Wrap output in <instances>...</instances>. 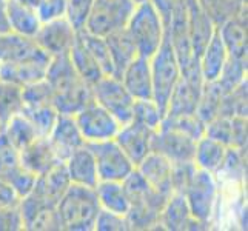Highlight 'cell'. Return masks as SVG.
Returning <instances> with one entry per match:
<instances>
[{
  "label": "cell",
  "mask_w": 248,
  "mask_h": 231,
  "mask_svg": "<svg viewBox=\"0 0 248 231\" xmlns=\"http://www.w3.org/2000/svg\"><path fill=\"white\" fill-rule=\"evenodd\" d=\"M45 82L59 113L76 114L93 100V88L74 70L70 56L51 59L45 74Z\"/></svg>",
  "instance_id": "cell-1"
},
{
  "label": "cell",
  "mask_w": 248,
  "mask_h": 231,
  "mask_svg": "<svg viewBox=\"0 0 248 231\" xmlns=\"http://www.w3.org/2000/svg\"><path fill=\"white\" fill-rule=\"evenodd\" d=\"M130 202V210L126 213L131 230H153L157 228L160 211L168 198L155 191L134 168L122 182Z\"/></svg>",
  "instance_id": "cell-2"
},
{
  "label": "cell",
  "mask_w": 248,
  "mask_h": 231,
  "mask_svg": "<svg viewBox=\"0 0 248 231\" xmlns=\"http://www.w3.org/2000/svg\"><path fill=\"white\" fill-rule=\"evenodd\" d=\"M100 203L94 188L71 184L57 202V213L65 231H94Z\"/></svg>",
  "instance_id": "cell-3"
},
{
  "label": "cell",
  "mask_w": 248,
  "mask_h": 231,
  "mask_svg": "<svg viewBox=\"0 0 248 231\" xmlns=\"http://www.w3.org/2000/svg\"><path fill=\"white\" fill-rule=\"evenodd\" d=\"M126 32L134 42L138 54L150 59L160 48L165 39L162 19L150 0L138 3L125 25Z\"/></svg>",
  "instance_id": "cell-4"
},
{
  "label": "cell",
  "mask_w": 248,
  "mask_h": 231,
  "mask_svg": "<svg viewBox=\"0 0 248 231\" xmlns=\"http://www.w3.org/2000/svg\"><path fill=\"white\" fill-rule=\"evenodd\" d=\"M151 79H153V100L165 116V109L168 105V99L171 91L181 77V66H179L174 49L168 42L167 36L162 42L160 48L150 57Z\"/></svg>",
  "instance_id": "cell-5"
},
{
  "label": "cell",
  "mask_w": 248,
  "mask_h": 231,
  "mask_svg": "<svg viewBox=\"0 0 248 231\" xmlns=\"http://www.w3.org/2000/svg\"><path fill=\"white\" fill-rule=\"evenodd\" d=\"M136 3L133 0H94L83 30L100 37L125 28Z\"/></svg>",
  "instance_id": "cell-6"
},
{
  "label": "cell",
  "mask_w": 248,
  "mask_h": 231,
  "mask_svg": "<svg viewBox=\"0 0 248 231\" xmlns=\"http://www.w3.org/2000/svg\"><path fill=\"white\" fill-rule=\"evenodd\" d=\"M49 62L51 57L36 46L27 54L0 63V79L16 83L22 88L28 87L45 79Z\"/></svg>",
  "instance_id": "cell-7"
},
{
  "label": "cell",
  "mask_w": 248,
  "mask_h": 231,
  "mask_svg": "<svg viewBox=\"0 0 248 231\" xmlns=\"http://www.w3.org/2000/svg\"><path fill=\"white\" fill-rule=\"evenodd\" d=\"M93 99L104 107L116 121L125 125L131 121L134 97L124 87L122 80L116 76H104L93 85Z\"/></svg>",
  "instance_id": "cell-8"
},
{
  "label": "cell",
  "mask_w": 248,
  "mask_h": 231,
  "mask_svg": "<svg viewBox=\"0 0 248 231\" xmlns=\"http://www.w3.org/2000/svg\"><path fill=\"white\" fill-rule=\"evenodd\" d=\"M203 85L205 80L202 77L199 61H198L194 65L182 71L176 87L171 91V96L168 99V105L165 109V116L196 114Z\"/></svg>",
  "instance_id": "cell-9"
},
{
  "label": "cell",
  "mask_w": 248,
  "mask_h": 231,
  "mask_svg": "<svg viewBox=\"0 0 248 231\" xmlns=\"http://www.w3.org/2000/svg\"><path fill=\"white\" fill-rule=\"evenodd\" d=\"M97 165L99 181H116L124 182L126 176L134 171V164L119 147L114 139L87 142Z\"/></svg>",
  "instance_id": "cell-10"
},
{
  "label": "cell",
  "mask_w": 248,
  "mask_h": 231,
  "mask_svg": "<svg viewBox=\"0 0 248 231\" xmlns=\"http://www.w3.org/2000/svg\"><path fill=\"white\" fill-rule=\"evenodd\" d=\"M219 188L215 174L203 169H196L190 185L185 190L184 196L190 207L191 215L202 224L208 225L215 213Z\"/></svg>",
  "instance_id": "cell-11"
},
{
  "label": "cell",
  "mask_w": 248,
  "mask_h": 231,
  "mask_svg": "<svg viewBox=\"0 0 248 231\" xmlns=\"http://www.w3.org/2000/svg\"><path fill=\"white\" fill-rule=\"evenodd\" d=\"M79 130L83 136L85 142H100L114 139L122 125L116 121L113 114L100 107L96 100L88 102L74 114Z\"/></svg>",
  "instance_id": "cell-12"
},
{
  "label": "cell",
  "mask_w": 248,
  "mask_h": 231,
  "mask_svg": "<svg viewBox=\"0 0 248 231\" xmlns=\"http://www.w3.org/2000/svg\"><path fill=\"white\" fill-rule=\"evenodd\" d=\"M76 39H78V30L65 15L42 22L39 31L32 37L36 45L51 59L70 54Z\"/></svg>",
  "instance_id": "cell-13"
},
{
  "label": "cell",
  "mask_w": 248,
  "mask_h": 231,
  "mask_svg": "<svg viewBox=\"0 0 248 231\" xmlns=\"http://www.w3.org/2000/svg\"><path fill=\"white\" fill-rule=\"evenodd\" d=\"M23 230L28 231H61L57 205L42 199L32 191L19 200Z\"/></svg>",
  "instance_id": "cell-14"
},
{
  "label": "cell",
  "mask_w": 248,
  "mask_h": 231,
  "mask_svg": "<svg viewBox=\"0 0 248 231\" xmlns=\"http://www.w3.org/2000/svg\"><path fill=\"white\" fill-rule=\"evenodd\" d=\"M196 140L177 130L168 126H159L153 134L151 151L167 157L171 164L193 162Z\"/></svg>",
  "instance_id": "cell-15"
},
{
  "label": "cell",
  "mask_w": 248,
  "mask_h": 231,
  "mask_svg": "<svg viewBox=\"0 0 248 231\" xmlns=\"http://www.w3.org/2000/svg\"><path fill=\"white\" fill-rule=\"evenodd\" d=\"M157 228L167 231H191V230H205L208 225L202 224L196 219L184 194L173 193L167 199L164 208L160 211Z\"/></svg>",
  "instance_id": "cell-16"
},
{
  "label": "cell",
  "mask_w": 248,
  "mask_h": 231,
  "mask_svg": "<svg viewBox=\"0 0 248 231\" xmlns=\"http://www.w3.org/2000/svg\"><path fill=\"white\" fill-rule=\"evenodd\" d=\"M153 134H155L153 130H148L139 123L128 122L119 128L114 140L128 156V159L133 162L134 167H138L151 153Z\"/></svg>",
  "instance_id": "cell-17"
},
{
  "label": "cell",
  "mask_w": 248,
  "mask_h": 231,
  "mask_svg": "<svg viewBox=\"0 0 248 231\" xmlns=\"http://www.w3.org/2000/svg\"><path fill=\"white\" fill-rule=\"evenodd\" d=\"M46 138L63 162L73 151L87 143L79 130L78 122H76L74 114H59L53 130L49 131Z\"/></svg>",
  "instance_id": "cell-18"
},
{
  "label": "cell",
  "mask_w": 248,
  "mask_h": 231,
  "mask_svg": "<svg viewBox=\"0 0 248 231\" xmlns=\"http://www.w3.org/2000/svg\"><path fill=\"white\" fill-rule=\"evenodd\" d=\"M230 57L247 59L248 56V20L247 6L216 27Z\"/></svg>",
  "instance_id": "cell-19"
},
{
  "label": "cell",
  "mask_w": 248,
  "mask_h": 231,
  "mask_svg": "<svg viewBox=\"0 0 248 231\" xmlns=\"http://www.w3.org/2000/svg\"><path fill=\"white\" fill-rule=\"evenodd\" d=\"M62 159L53 148L46 136H39L28 147L20 151V164L25 169H28L34 176H40L62 164Z\"/></svg>",
  "instance_id": "cell-20"
},
{
  "label": "cell",
  "mask_w": 248,
  "mask_h": 231,
  "mask_svg": "<svg viewBox=\"0 0 248 231\" xmlns=\"http://www.w3.org/2000/svg\"><path fill=\"white\" fill-rule=\"evenodd\" d=\"M140 176L147 181V184L155 191L162 194L164 198H170L173 194L171 188V171H173V164L159 153L151 151L140 164L136 167Z\"/></svg>",
  "instance_id": "cell-21"
},
{
  "label": "cell",
  "mask_w": 248,
  "mask_h": 231,
  "mask_svg": "<svg viewBox=\"0 0 248 231\" xmlns=\"http://www.w3.org/2000/svg\"><path fill=\"white\" fill-rule=\"evenodd\" d=\"M119 79L122 80L124 87L134 97V100L153 99V79L150 59L138 56L128 65Z\"/></svg>",
  "instance_id": "cell-22"
},
{
  "label": "cell",
  "mask_w": 248,
  "mask_h": 231,
  "mask_svg": "<svg viewBox=\"0 0 248 231\" xmlns=\"http://www.w3.org/2000/svg\"><path fill=\"white\" fill-rule=\"evenodd\" d=\"M65 167L68 176L71 179V184L90 188H96V185L99 184L96 160H94V156L87 143L73 151L66 157Z\"/></svg>",
  "instance_id": "cell-23"
},
{
  "label": "cell",
  "mask_w": 248,
  "mask_h": 231,
  "mask_svg": "<svg viewBox=\"0 0 248 231\" xmlns=\"http://www.w3.org/2000/svg\"><path fill=\"white\" fill-rule=\"evenodd\" d=\"M6 23L10 32L32 39L39 31L42 20L36 8L17 0H6Z\"/></svg>",
  "instance_id": "cell-24"
},
{
  "label": "cell",
  "mask_w": 248,
  "mask_h": 231,
  "mask_svg": "<svg viewBox=\"0 0 248 231\" xmlns=\"http://www.w3.org/2000/svg\"><path fill=\"white\" fill-rule=\"evenodd\" d=\"M71 185V179L68 176V171L65 167V162L51 168L46 173L37 176L36 184H34L32 193L40 196L42 199L48 202H53L57 205L61 198Z\"/></svg>",
  "instance_id": "cell-25"
},
{
  "label": "cell",
  "mask_w": 248,
  "mask_h": 231,
  "mask_svg": "<svg viewBox=\"0 0 248 231\" xmlns=\"http://www.w3.org/2000/svg\"><path fill=\"white\" fill-rule=\"evenodd\" d=\"M188 27H190V37L194 54L199 59L203 48L207 46L211 36L216 31V25L201 8L198 0L188 2Z\"/></svg>",
  "instance_id": "cell-26"
},
{
  "label": "cell",
  "mask_w": 248,
  "mask_h": 231,
  "mask_svg": "<svg viewBox=\"0 0 248 231\" xmlns=\"http://www.w3.org/2000/svg\"><path fill=\"white\" fill-rule=\"evenodd\" d=\"M105 40L109 49L111 62H113L114 66V76L121 77L125 68L139 56L138 49H136L134 42L131 40L130 34L126 32L125 28L108 34Z\"/></svg>",
  "instance_id": "cell-27"
},
{
  "label": "cell",
  "mask_w": 248,
  "mask_h": 231,
  "mask_svg": "<svg viewBox=\"0 0 248 231\" xmlns=\"http://www.w3.org/2000/svg\"><path fill=\"white\" fill-rule=\"evenodd\" d=\"M227 59H228L227 48L216 30L215 34L211 36L210 42L207 44V46L203 48V51L199 56V68H201L203 80L205 82L217 80Z\"/></svg>",
  "instance_id": "cell-28"
},
{
  "label": "cell",
  "mask_w": 248,
  "mask_h": 231,
  "mask_svg": "<svg viewBox=\"0 0 248 231\" xmlns=\"http://www.w3.org/2000/svg\"><path fill=\"white\" fill-rule=\"evenodd\" d=\"M227 150V145L211 138H207V136H202L199 140H196L193 162L199 169L208 171V173L216 176V173L220 169L225 160Z\"/></svg>",
  "instance_id": "cell-29"
},
{
  "label": "cell",
  "mask_w": 248,
  "mask_h": 231,
  "mask_svg": "<svg viewBox=\"0 0 248 231\" xmlns=\"http://www.w3.org/2000/svg\"><path fill=\"white\" fill-rule=\"evenodd\" d=\"M96 194L102 210H108L117 213V215H125L130 210V202L122 182L116 181H99L96 185Z\"/></svg>",
  "instance_id": "cell-30"
},
{
  "label": "cell",
  "mask_w": 248,
  "mask_h": 231,
  "mask_svg": "<svg viewBox=\"0 0 248 231\" xmlns=\"http://www.w3.org/2000/svg\"><path fill=\"white\" fill-rule=\"evenodd\" d=\"M70 61L74 66V70L78 71V74L82 79L90 83L91 87L96 83L100 77H104V71L100 70L99 63L96 62V59L93 57V54L88 51V48L83 45V42L79 37V31H78V39H76L74 45L70 51Z\"/></svg>",
  "instance_id": "cell-31"
},
{
  "label": "cell",
  "mask_w": 248,
  "mask_h": 231,
  "mask_svg": "<svg viewBox=\"0 0 248 231\" xmlns=\"http://www.w3.org/2000/svg\"><path fill=\"white\" fill-rule=\"evenodd\" d=\"M2 133L8 139V142H10L19 153L25 147H28L32 140H36L39 138L36 126H34L22 113L14 114L13 117L8 119L3 123Z\"/></svg>",
  "instance_id": "cell-32"
},
{
  "label": "cell",
  "mask_w": 248,
  "mask_h": 231,
  "mask_svg": "<svg viewBox=\"0 0 248 231\" xmlns=\"http://www.w3.org/2000/svg\"><path fill=\"white\" fill-rule=\"evenodd\" d=\"M23 88L0 79V122L5 123L14 114L22 113Z\"/></svg>",
  "instance_id": "cell-33"
},
{
  "label": "cell",
  "mask_w": 248,
  "mask_h": 231,
  "mask_svg": "<svg viewBox=\"0 0 248 231\" xmlns=\"http://www.w3.org/2000/svg\"><path fill=\"white\" fill-rule=\"evenodd\" d=\"M224 94L225 92L219 88L216 80L205 82L201 99H199V105H198V109H196V114H198L205 123H208L210 121H213V119L219 116Z\"/></svg>",
  "instance_id": "cell-34"
},
{
  "label": "cell",
  "mask_w": 248,
  "mask_h": 231,
  "mask_svg": "<svg viewBox=\"0 0 248 231\" xmlns=\"http://www.w3.org/2000/svg\"><path fill=\"white\" fill-rule=\"evenodd\" d=\"M247 70H248L247 59H236V57L228 56L227 62L216 80L219 88L225 94L232 92L239 85L247 80Z\"/></svg>",
  "instance_id": "cell-35"
},
{
  "label": "cell",
  "mask_w": 248,
  "mask_h": 231,
  "mask_svg": "<svg viewBox=\"0 0 248 231\" xmlns=\"http://www.w3.org/2000/svg\"><path fill=\"white\" fill-rule=\"evenodd\" d=\"M79 37L83 42V45L87 46L88 51L93 54V57L96 59V62L99 63L100 70L104 71V74L114 76V66H113V62H111L109 49H108L105 37L96 36V34H91L85 30L79 31Z\"/></svg>",
  "instance_id": "cell-36"
},
{
  "label": "cell",
  "mask_w": 248,
  "mask_h": 231,
  "mask_svg": "<svg viewBox=\"0 0 248 231\" xmlns=\"http://www.w3.org/2000/svg\"><path fill=\"white\" fill-rule=\"evenodd\" d=\"M198 3L216 27L247 6L245 0H198Z\"/></svg>",
  "instance_id": "cell-37"
},
{
  "label": "cell",
  "mask_w": 248,
  "mask_h": 231,
  "mask_svg": "<svg viewBox=\"0 0 248 231\" xmlns=\"http://www.w3.org/2000/svg\"><path fill=\"white\" fill-rule=\"evenodd\" d=\"M162 119H164V113H162L160 108L153 99L134 100L130 122L139 123L145 128H148V130L156 131L162 123Z\"/></svg>",
  "instance_id": "cell-38"
},
{
  "label": "cell",
  "mask_w": 248,
  "mask_h": 231,
  "mask_svg": "<svg viewBox=\"0 0 248 231\" xmlns=\"http://www.w3.org/2000/svg\"><path fill=\"white\" fill-rule=\"evenodd\" d=\"M160 125L181 131L186 136H190V138L194 140H199L202 136H205V122L198 114L164 116Z\"/></svg>",
  "instance_id": "cell-39"
},
{
  "label": "cell",
  "mask_w": 248,
  "mask_h": 231,
  "mask_svg": "<svg viewBox=\"0 0 248 231\" xmlns=\"http://www.w3.org/2000/svg\"><path fill=\"white\" fill-rule=\"evenodd\" d=\"M222 174L230 181H244L247 174V162H245V150L230 148L227 150V156L220 169L216 176Z\"/></svg>",
  "instance_id": "cell-40"
},
{
  "label": "cell",
  "mask_w": 248,
  "mask_h": 231,
  "mask_svg": "<svg viewBox=\"0 0 248 231\" xmlns=\"http://www.w3.org/2000/svg\"><path fill=\"white\" fill-rule=\"evenodd\" d=\"M34 40L30 37H22L13 32H0V63L20 56L27 49H30Z\"/></svg>",
  "instance_id": "cell-41"
},
{
  "label": "cell",
  "mask_w": 248,
  "mask_h": 231,
  "mask_svg": "<svg viewBox=\"0 0 248 231\" xmlns=\"http://www.w3.org/2000/svg\"><path fill=\"white\" fill-rule=\"evenodd\" d=\"M0 179H3V181L13 188L14 193L19 196V199H22L32 191L37 176H34L28 169H25L20 164L19 167H16L14 169H11L10 173H6Z\"/></svg>",
  "instance_id": "cell-42"
},
{
  "label": "cell",
  "mask_w": 248,
  "mask_h": 231,
  "mask_svg": "<svg viewBox=\"0 0 248 231\" xmlns=\"http://www.w3.org/2000/svg\"><path fill=\"white\" fill-rule=\"evenodd\" d=\"M93 2L94 0H65V17L78 31L83 30Z\"/></svg>",
  "instance_id": "cell-43"
},
{
  "label": "cell",
  "mask_w": 248,
  "mask_h": 231,
  "mask_svg": "<svg viewBox=\"0 0 248 231\" xmlns=\"http://www.w3.org/2000/svg\"><path fill=\"white\" fill-rule=\"evenodd\" d=\"M130 222L125 215H117V213L102 210L99 211L94 231H130Z\"/></svg>",
  "instance_id": "cell-44"
},
{
  "label": "cell",
  "mask_w": 248,
  "mask_h": 231,
  "mask_svg": "<svg viewBox=\"0 0 248 231\" xmlns=\"http://www.w3.org/2000/svg\"><path fill=\"white\" fill-rule=\"evenodd\" d=\"M196 169H198V167H196L194 162L173 164V171H171V188H173V193H179V194L185 193L196 173Z\"/></svg>",
  "instance_id": "cell-45"
},
{
  "label": "cell",
  "mask_w": 248,
  "mask_h": 231,
  "mask_svg": "<svg viewBox=\"0 0 248 231\" xmlns=\"http://www.w3.org/2000/svg\"><path fill=\"white\" fill-rule=\"evenodd\" d=\"M20 165V153L0 133V177Z\"/></svg>",
  "instance_id": "cell-46"
},
{
  "label": "cell",
  "mask_w": 248,
  "mask_h": 231,
  "mask_svg": "<svg viewBox=\"0 0 248 231\" xmlns=\"http://www.w3.org/2000/svg\"><path fill=\"white\" fill-rule=\"evenodd\" d=\"M150 2L155 5V8L157 10L162 19V23H164V28H165L174 15L186 10L190 0H150Z\"/></svg>",
  "instance_id": "cell-47"
},
{
  "label": "cell",
  "mask_w": 248,
  "mask_h": 231,
  "mask_svg": "<svg viewBox=\"0 0 248 231\" xmlns=\"http://www.w3.org/2000/svg\"><path fill=\"white\" fill-rule=\"evenodd\" d=\"M23 230L22 213L19 203L0 208V231H20Z\"/></svg>",
  "instance_id": "cell-48"
},
{
  "label": "cell",
  "mask_w": 248,
  "mask_h": 231,
  "mask_svg": "<svg viewBox=\"0 0 248 231\" xmlns=\"http://www.w3.org/2000/svg\"><path fill=\"white\" fill-rule=\"evenodd\" d=\"M230 148L247 150V117H232V145Z\"/></svg>",
  "instance_id": "cell-49"
},
{
  "label": "cell",
  "mask_w": 248,
  "mask_h": 231,
  "mask_svg": "<svg viewBox=\"0 0 248 231\" xmlns=\"http://www.w3.org/2000/svg\"><path fill=\"white\" fill-rule=\"evenodd\" d=\"M37 14L42 22L65 15V0H40Z\"/></svg>",
  "instance_id": "cell-50"
},
{
  "label": "cell",
  "mask_w": 248,
  "mask_h": 231,
  "mask_svg": "<svg viewBox=\"0 0 248 231\" xmlns=\"http://www.w3.org/2000/svg\"><path fill=\"white\" fill-rule=\"evenodd\" d=\"M19 196L14 193L13 188L8 185L3 179H0V208L10 207V205L19 203Z\"/></svg>",
  "instance_id": "cell-51"
},
{
  "label": "cell",
  "mask_w": 248,
  "mask_h": 231,
  "mask_svg": "<svg viewBox=\"0 0 248 231\" xmlns=\"http://www.w3.org/2000/svg\"><path fill=\"white\" fill-rule=\"evenodd\" d=\"M0 32H10L6 23V0H0Z\"/></svg>",
  "instance_id": "cell-52"
},
{
  "label": "cell",
  "mask_w": 248,
  "mask_h": 231,
  "mask_svg": "<svg viewBox=\"0 0 248 231\" xmlns=\"http://www.w3.org/2000/svg\"><path fill=\"white\" fill-rule=\"evenodd\" d=\"M17 2L25 3V5H28V6H32V8H36V10H37V6H39V3H40V0H17Z\"/></svg>",
  "instance_id": "cell-53"
},
{
  "label": "cell",
  "mask_w": 248,
  "mask_h": 231,
  "mask_svg": "<svg viewBox=\"0 0 248 231\" xmlns=\"http://www.w3.org/2000/svg\"><path fill=\"white\" fill-rule=\"evenodd\" d=\"M133 2L138 5V3H142V2H147V0H133Z\"/></svg>",
  "instance_id": "cell-54"
},
{
  "label": "cell",
  "mask_w": 248,
  "mask_h": 231,
  "mask_svg": "<svg viewBox=\"0 0 248 231\" xmlns=\"http://www.w3.org/2000/svg\"><path fill=\"white\" fill-rule=\"evenodd\" d=\"M2 128H3V123H2V122H0V133H2Z\"/></svg>",
  "instance_id": "cell-55"
},
{
  "label": "cell",
  "mask_w": 248,
  "mask_h": 231,
  "mask_svg": "<svg viewBox=\"0 0 248 231\" xmlns=\"http://www.w3.org/2000/svg\"><path fill=\"white\" fill-rule=\"evenodd\" d=\"M245 2H247V0H245Z\"/></svg>",
  "instance_id": "cell-56"
}]
</instances>
